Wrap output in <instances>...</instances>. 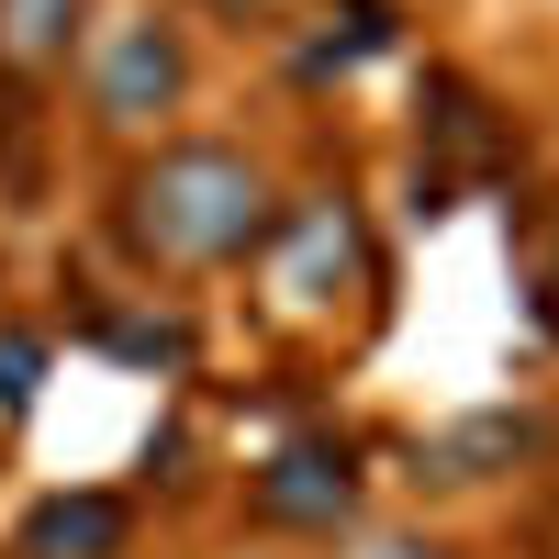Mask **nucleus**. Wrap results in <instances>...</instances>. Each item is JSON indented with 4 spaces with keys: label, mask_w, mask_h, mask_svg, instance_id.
Listing matches in <instances>:
<instances>
[{
    "label": "nucleus",
    "mask_w": 559,
    "mask_h": 559,
    "mask_svg": "<svg viewBox=\"0 0 559 559\" xmlns=\"http://www.w3.org/2000/svg\"><path fill=\"white\" fill-rule=\"evenodd\" d=\"M258 224H269V202H258L247 157H224V146H179L134 191V236L157 258H247Z\"/></svg>",
    "instance_id": "f257e3e1"
},
{
    "label": "nucleus",
    "mask_w": 559,
    "mask_h": 559,
    "mask_svg": "<svg viewBox=\"0 0 559 559\" xmlns=\"http://www.w3.org/2000/svg\"><path fill=\"white\" fill-rule=\"evenodd\" d=\"M123 548V503L112 492H79V503H45L23 526V559H112Z\"/></svg>",
    "instance_id": "f03ea898"
},
{
    "label": "nucleus",
    "mask_w": 559,
    "mask_h": 559,
    "mask_svg": "<svg viewBox=\"0 0 559 559\" xmlns=\"http://www.w3.org/2000/svg\"><path fill=\"white\" fill-rule=\"evenodd\" d=\"M168 90H179L168 34H157V23H134V34L112 45V68H102V102H112V112H146V102H168Z\"/></svg>",
    "instance_id": "7ed1b4c3"
},
{
    "label": "nucleus",
    "mask_w": 559,
    "mask_h": 559,
    "mask_svg": "<svg viewBox=\"0 0 559 559\" xmlns=\"http://www.w3.org/2000/svg\"><path fill=\"white\" fill-rule=\"evenodd\" d=\"M269 503L280 515H324V503H347V459H324V448H292L269 471Z\"/></svg>",
    "instance_id": "20e7f679"
},
{
    "label": "nucleus",
    "mask_w": 559,
    "mask_h": 559,
    "mask_svg": "<svg viewBox=\"0 0 559 559\" xmlns=\"http://www.w3.org/2000/svg\"><path fill=\"white\" fill-rule=\"evenodd\" d=\"M68 23H79V0H0V45L12 57H57Z\"/></svg>",
    "instance_id": "39448f33"
},
{
    "label": "nucleus",
    "mask_w": 559,
    "mask_h": 559,
    "mask_svg": "<svg viewBox=\"0 0 559 559\" xmlns=\"http://www.w3.org/2000/svg\"><path fill=\"white\" fill-rule=\"evenodd\" d=\"M381 559H414V548H381Z\"/></svg>",
    "instance_id": "423d86ee"
}]
</instances>
